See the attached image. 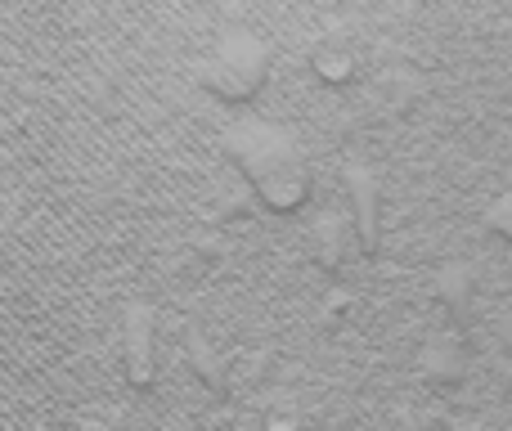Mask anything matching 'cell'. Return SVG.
Returning a JSON list of instances; mask_svg holds the SVG:
<instances>
[{"label": "cell", "instance_id": "6da1fadb", "mask_svg": "<svg viewBox=\"0 0 512 431\" xmlns=\"http://www.w3.org/2000/svg\"><path fill=\"white\" fill-rule=\"evenodd\" d=\"M234 158H239V171L248 176V185L261 194L265 207L292 212V207L306 203V194H310L306 153H301L297 140H288L283 131L248 126V131L234 135Z\"/></svg>", "mask_w": 512, "mask_h": 431}, {"label": "cell", "instance_id": "7a4b0ae2", "mask_svg": "<svg viewBox=\"0 0 512 431\" xmlns=\"http://www.w3.org/2000/svg\"><path fill=\"white\" fill-rule=\"evenodd\" d=\"M265 77H270V50H265V41H256L248 32L221 36L203 63L207 90H212L216 99H225V104L252 99L256 90L265 86Z\"/></svg>", "mask_w": 512, "mask_h": 431}, {"label": "cell", "instance_id": "3957f363", "mask_svg": "<svg viewBox=\"0 0 512 431\" xmlns=\"http://www.w3.org/2000/svg\"><path fill=\"white\" fill-rule=\"evenodd\" d=\"M351 194H355V229H360V243L373 247V238H378V198H373L369 171H351Z\"/></svg>", "mask_w": 512, "mask_h": 431}, {"label": "cell", "instance_id": "277c9868", "mask_svg": "<svg viewBox=\"0 0 512 431\" xmlns=\"http://www.w3.org/2000/svg\"><path fill=\"white\" fill-rule=\"evenodd\" d=\"M315 72L324 81H351L355 77V50L342 41V36H328L315 50Z\"/></svg>", "mask_w": 512, "mask_h": 431}, {"label": "cell", "instance_id": "5b68a950", "mask_svg": "<svg viewBox=\"0 0 512 431\" xmlns=\"http://www.w3.org/2000/svg\"><path fill=\"white\" fill-rule=\"evenodd\" d=\"M346 243H351V238H346V229L337 216H324L315 225V261L324 265V270H337V265H342Z\"/></svg>", "mask_w": 512, "mask_h": 431}, {"label": "cell", "instance_id": "8992f818", "mask_svg": "<svg viewBox=\"0 0 512 431\" xmlns=\"http://www.w3.org/2000/svg\"><path fill=\"white\" fill-rule=\"evenodd\" d=\"M486 225L495 229L499 238H508V243H512V189H504V194L486 207Z\"/></svg>", "mask_w": 512, "mask_h": 431}, {"label": "cell", "instance_id": "52a82bcc", "mask_svg": "<svg viewBox=\"0 0 512 431\" xmlns=\"http://www.w3.org/2000/svg\"><path fill=\"white\" fill-rule=\"evenodd\" d=\"M441 297H450V301H468V274L463 270H445V279H441Z\"/></svg>", "mask_w": 512, "mask_h": 431}, {"label": "cell", "instance_id": "ba28073f", "mask_svg": "<svg viewBox=\"0 0 512 431\" xmlns=\"http://www.w3.org/2000/svg\"><path fill=\"white\" fill-rule=\"evenodd\" d=\"M459 431H481V427H477V423H463V427H459Z\"/></svg>", "mask_w": 512, "mask_h": 431}]
</instances>
